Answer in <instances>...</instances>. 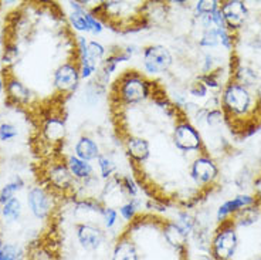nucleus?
Listing matches in <instances>:
<instances>
[{
    "label": "nucleus",
    "instance_id": "nucleus-14",
    "mask_svg": "<svg viewBox=\"0 0 261 260\" xmlns=\"http://www.w3.org/2000/svg\"><path fill=\"white\" fill-rule=\"evenodd\" d=\"M189 174L192 181L199 186H209L219 176V168L207 154H200L190 163Z\"/></svg>",
    "mask_w": 261,
    "mask_h": 260
},
{
    "label": "nucleus",
    "instance_id": "nucleus-42",
    "mask_svg": "<svg viewBox=\"0 0 261 260\" xmlns=\"http://www.w3.org/2000/svg\"><path fill=\"white\" fill-rule=\"evenodd\" d=\"M195 260H213V257H212L210 254L203 253V254H199V256H197Z\"/></svg>",
    "mask_w": 261,
    "mask_h": 260
},
{
    "label": "nucleus",
    "instance_id": "nucleus-43",
    "mask_svg": "<svg viewBox=\"0 0 261 260\" xmlns=\"http://www.w3.org/2000/svg\"><path fill=\"white\" fill-rule=\"evenodd\" d=\"M251 260H261V256H257V257H253Z\"/></svg>",
    "mask_w": 261,
    "mask_h": 260
},
{
    "label": "nucleus",
    "instance_id": "nucleus-40",
    "mask_svg": "<svg viewBox=\"0 0 261 260\" xmlns=\"http://www.w3.org/2000/svg\"><path fill=\"white\" fill-rule=\"evenodd\" d=\"M254 194H255V201L258 205H261V176H258L254 181Z\"/></svg>",
    "mask_w": 261,
    "mask_h": 260
},
{
    "label": "nucleus",
    "instance_id": "nucleus-37",
    "mask_svg": "<svg viewBox=\"0 0 261 260\" xmlns=\"http://www.w3.org/2000/svg\"><path fill=\"white\" fill-rule=\"evenodd\" d=\"M188 92H189L190 97L193 98H206L207 97V87L203 84L202 81L199 78H196L193 83H190L189 88H188Z\"/></svg>",
    "mask_w": 261,
    "mask_h": 260
},
{
    "label": "nucleus",
    "instance_id": "nucleus-44",
    "mask_svg": "<svg viewBox=\"0 0 261 260\" xmlns=\"http://www.w3.org/2000/svg\"><path fill=\"white\" fill-rule=\"evenodd\" d=\"M3 123V121H2V112H0V124Z\"/></svg>",
    "mask_w": 261,
    "mask_h": 260
},
{
    "label": "nucleus",
    "instance_id": "nucleus-23",
    "mask_svg": "<svg viewBox=\"0 0 261 260\" xmlns=\"http://www.w3.org/2000/svg\"><path fill=\"white\" fill-rule=\"evenodd\" d=\"M24 186H26V181L23 179V176L20 174H13L12 178L0 189V203L3 205L7 201H10L12 198L16 196V194L23 191Z\"/></svg>",
    "mask_w": 261,
    "mask_h": 260
},
{
    "label": "nucleus",
    "instance_id": "nucleus-30",
    "mask_svg": "<svg viewBox=\"0 0 261 260\" xmlns=\"http://www.w3.org/2000/svg\"><path fill=\"white\" fill-rule=\"evenodd\" d=\"M118 181H119V188H121V194L129 198H138L139 192H141V183L138 182L137 179L129 174H124L119 175L118 174Z\"/></svg>",
    "mask_w": 261,
    "mask_h": 260
},
{
    "label": "nucleus",
    "instance_id": "nucleus-29",
    "mask_svg": "<svg viewBox=\"0 0 261 260\" xmlns=\"http://www.w3.org/2000/svg\"><path fill=\"white\" fill-rule=\"evenodd\" d=\"M173 222H175L177 226L182 229L183 232L188 234L189 238L192 236V233H193V230L196 229V226H197L196 218L190 214L188 209H180V210H177Z\"/></svg>",
    "mask_w": 261,
    "mask_h": 260
},
{
    "label": "nucleus",
    "instance_id": "nucleus-39",
    "mask_svg": "<svg viewBox=\"0 0 261 260\" xmlns=\"http://www.w3.org/2000/svg\"><path fill=\"white\" fill-rule=\"evenodd\" d=\"M224 121V114H223L222 108H213L209 110L207 112V117H206V124L210 127H216V125H220Z\"/></svg>",
    "mask_w": 261,
    "mask_h": 260
},
{
    "label": "nucleus",
    "instance_id": "nucleus-16",
    "mask_svg": "<svg viewBox=\"0 0 261 260\" xmlns=\"http://www.w3.org/2000/svg\"><path fill=\"white\" fill-rule=\"evenodd\" d=\"M220 10L226 21V26L230 32H236L242 29L248 17V9L242 0H228V2L220 3Z\"/></svg>",
    "mask_w": 261,
    "mask_h": 260
},
{
    "label": "nucleus",
    "instance_id": "nucleus-5",
    "mask_svg": "<svg viewBox=\"0 0 261 260\" xmlns=\"http://www.w3.org/2000/svg\"><path fill=\"white\" fill-rule=\"evenodd\" d=\"M172 141L176 150L188 152H200L204 150L203 138L195 124L190 121L185 114L176 118V124L172 132Z\"/></svg>",
    "mask_w": 261,
    "mask_h": 260
},
{
    "label": "nucleus",
    "instance_id": "nucleus-20",
    "mask_svg": "<svg viewBox=\"0 0 261 260\" xmlns=\"http://www.w3.org/2000/svg\"><path fill=\"white\" fill-rule=\"evenodd\" d=\"M101 154L102 151L99 144L90 135H81L74 145V155L87 162L97 161Z\"/></svg>",
    "mask_w": 261,
    "mask_h": 260
},
{
    "label": "nucleus",
    "instance_id": "nucleus-9",
    "mask_svg": "<svg viewBox=\"0 0 261 260\" xmlns=\"http://www.w3.org/2000/svg\"><path fill=\"white\" fill-rule=\"evenodd\" d=\"M5 77V94L9 105L29 107L34 101V94L21 80L13 74V68H3Z\"/></svg>",
    "mask_w": 261,
    "mask_h": 260
},
{
    "label": "nucleus",
    "instance_id": "nucleus-31",
    "mask_svg": "<svg viewBox=\"0 0 261 260\" xmlns=\"http://www.w3.org/2000/svg\"><path fill=\"white\" fill-rule=\"evenodd\" d=\"M0 260H27L26 250L14 243H3L0 245Z\"/></svg>",
    "mask_w": 261,
    "mask_h": 260
},
{
    "label": "nucleus",
    "instance_id": "nucleus-17",
    "mask_svg": "<svg viewBox=\"0 0 261 260\" xmlns=\"http://www.w3.org/2000/svg\"><path fill=\"white\" fill-rule=\"evenodd\" d=\"M65 163L77 183H84L85 186V185H91L92 182H98L95 169L91 162L83 161L72 154V155L65 156Z\"/></svg>",
    "mask_w": 261,
    "mask_h": 260
},
{
    "label": "nucleus",
    "instance_id": "nucleus-36",
    "mask_svg": "<svg viewBox=\"0 0 261 260\" xmlns=\"http://www.w3.org/2000/svg\"><path fill=\"white\" fill-rule=\"evenodd\" d=\"M217 44H220L219 32H217V30H203L202 37L199 39V46L200 47H216Z\"/></svg>",
    "mask_w": 261,
    "mask_h": 260
},
{
    "label": "nucleus",
    "instance_id": "nucleus-12",
    "mask_svg": "<svg viewBox=\"0 0 261 260\" xmlns=\"http://www.w3.org/2000/svg\"><path fill=\"white\" fill-rule=\"evenodd\" d=\"M135 53H138V49L135 46H125L122 49H118V50H114L110 54H107V57L98 68L97 84L105 88L110 84V78H111L112 74L117 72L118 65L132 59Z\"/></svg>",
    "mask_w": 261,
    "mask_h": 260
},
{
    "label": "nucleus",
    "instance_id": "nucleus-10",
    "mask_svg": "<svg viewBox=\"0 0 261 260\" xmlns=\"http://www.w3.org/2000/svg\"><path fill=\"white\" fill-rule=\"evenodd\" d=\"M74 230L79 245L85 252H97L107 243V230L94 222H77Z\"/></svg>",
    "mask_w": 261,
    "mask_h": 260
},
{
    "label": "nucleus",
    "instance_id": "nucleus-7",
    "mask_svg": "<svg viewBox=\"0 0 261 260\" xmlns=\"http://www.w3.org/2000/svg\"><path fill=\"white\" fill-rule=\"evenodd\" d=\"M173 64V54L163 44H149L142 49V73L146 77H155L169 72Z\"/></svg>",
    "mask_w": 261,
    "mask_h": 260
},
{
    "label": "nucleus",
    "instance_id": "nucleus-38",
    "mask_svg": "<svg viewBox=\"0 0 261 260\" xmlns=\"http://www.w3.org/2000/svg\"><path fill=\"white\" fill-rule=\"evenodd\" d=\"M199 80L202 81L203 84L207 87V90H217V88H220V80L217 77V74L216 72L209 73V74H202V76H199Z\"/></svg>",
    "mask_w": 261,
    "mask_h": 260
},
{
    "label": "nucleus",
    "instance_id": "nucleus-22",
    "mask_svg": "<svg viewBox=\"0 0 261 260\" xmlns=\"http://www.w3.org/2000/svg\"><path fill=\"white\" fill-rule=\"evenodd\" d=\"M105 203L94 196H83L74 201V214L75 215H97L101 218Z\"/></svg>",
    "mask_w": 261,
    "mask_h": 260
},
{
    "label": "nucleus",
    "instance_id": "nucleus-32",
    "mask_svg": "<svg viewBox=\"0 0 261 260\" xmlns=\"http://www.w3.org/2000/svg\"><path fill=\"white\" fill-rule=\"evenodd\" d=\"M19 46L14 41H7L3 49V57H2V61L5 65L3 68H13V64L19 60Z\"/></svg>",
    "mask_w": 261,
    "mask_h": 260
},
{
    "label": "nucleus",
    "instance_id": "nucleus-45",
    "mask_svg": "<svg viewBox=\"0 0 261 260\" xmlns=\"http://www.w3.org/2000/svg\"><path fill=\"white\" fill-rule=\"evenodd\" d=\"M0 210H2V203H0Z\"/></svg>",
    "mask_w": 261,
    "mask_h": 260
},
{
    "label": "nucleus",
    "instance_id": "nucleus-25",
    "mask_svg": "<svg viewBox=\"0 0 261 260\" xmlns=\"http://www.w3.org/2000/svg\"><path fill=\"white\" fill-rule=\"evenodd\" d=\"M260 218V209H258V203H255L253 206H248V208H244L242 210H239L237 214L233 216V223L234 226H251L254 225L255 222L258 221Z\"/></svg>",
    "mask_w": 261,
    "mask_h": 260
},
{
    "label": "nucleus",
    "instance_id": "nucleus-3",
    "mask_svg": "<svg viewBox=\"0 0 261 260\" xmlns=\"http://www.w3.org/2000/svg\"><path fill=\"white\" fill-rule=\"evenodd\" d=\"M41 174H43L41 185L50 189L53 194L65 196V198H70V196L75 198L79 183L72 178L71 172L65 163V158H60V156L51 158L48 163H46Z\"/></svg>",
    "mask_w": 261,
    "mask_h": 260
},
{
    "label": "nucleus",
    "instance_id": "nucleus-26",
    "mask_svg": "<svg viewBox=\"0 0 261 260\" xmlns=\"http://www.w3.org/2000/svg\"><path fill=\"white\" fill-rule=\"evenodd\" d=\"M97 167H98V175L101 179L104 181H108L115 176V174H118V167L117 162L114 161L110 154H105L102 152L101 155L98 156L97 159Z\"/></svg>",
    "mask_w": 261,
    "mask_h": 260
},
{
    "label": "nucleus",
    "instance_id": "nucleus-34",
    "mask_svg": "<svg viewBox=\"0 0 261 260\" xmlns=\"http://www.w3.org/2000/svg\"><path fill=\"white\" fill-rule=\"evenodd\" d=\"M219 7H220V2H217V0H199L195 5L196 17L215 13Z\"/></svg>",
    "mask_w": 261,
    "mask_h": 260
},
{
    "label": "nucleus",
    "instance_id": "nucleus-2",
    "mask_svg": "<svg viewBox=\"0 0 261 260\" xmlns=\"http://www.w3.org/2000/svg\"><path fill=\"white\" fill-rule=\"evenodd\" d=\"M220 107L224 118L227 120H242L244 117H250L257 108H260L250 88H246L234 81H230L223 88Z\"/></svg>",
    "mask_w": 261,
    "mask_h": 260
},
{
    "label": "nucleus",
    "instance_id": "nucleus-35",
    "mask_svg": "<svg viewBox=\"0 0 261 260\" xmlns=\"http://www.w3.org/2000/svg\"><path fill=\"white\" fill-rule=\"evenodd\" d=\"M19 135V130L17 127L12 123H7V121H3L0 124V141L2 143H10L16 139Z\"/></svg>",
    "mask_w": 261,
    "mask_h": 260
},
{
    "label": "nucleus",
    "instance_id": "nucleus-24",
    "mask_svg": "<svg viewBox=\"0 0 261 260\" xmlns=\"http://www.w3.org/2000/svg\"><path fill=\"white\" fill-rule=\"evenodd\" d=\"M21 212H23V205L17 196L12 198L10 201L2 205V210H0V218L6 223H14L21 218Z\"/></svg>",
    "mask_w": 261,
    "mask_h": 260
},
{
    "label": "nucleus",
    "instance_id": "nucleus-27",
    "mask_svg": "<svg viewBox=\"0 0 261 260\" xmlns=\"http://www.w3.org/2000/svg\"><path fill=\"white\" fill-rule=\"evenodd\" d=\"M141 206H142V202L139 198H129L118 208V214L122 218V221L126 223H132L139 216Z\"/></svg>",
    "mask_w": 261,
    "mask_h": 260
},
{
    "label": "nucleus",
    "instance_id": "nucleus-6",
    "mask_svg": "<svg viewBox=\"0 0 261 260\" xmlns=\"http://www.w3.org/2000/svg\"><path fill=\"white\" fill-rule=\"evenodd\" d=\"M81 81L80 76V67L77 54L74 52V56L71 59L65 60L54 70L53 76V84L56 92L61 97H68L77 91Z\"/></svg>",
    "mask_w": 261,
    "mask_h": 260
},
{
    "label": "nucleus",
    "instance_id": "nucleus-28",
    "mask_svg": "<svg viewBox=\"0 0 261 260\" xmlns=\"http://www.w3.org/2000/svg\"><path fill=\"white\" fill-rule=\"evenodd\" d=\"M257 81H258V76H257V73L251 67H248V65H239L236 68L234 83H237V84L243 85L246 88H250V87H254L257 84Z\"/></svg>",
    "mask_w": 261,
    "mask_h": 260
},
{
    "label": "nucleus",
    "instance_id": "nucleus-15",
    "mask_svg": "<svg viewBox=\"0 0 261 260\" xmlns=\"http://www.w3.org/2000/svg\"><path fill=\"white\" fill-rule=\"evenodd\" d=\"M122 143H124L125 152H126L129 161L135 168L137 167H142L149 159L150 145L146 138L126 134Z\"/></svg>",
    "mask_w": 261,
    "mask_h": 260
},
{
    "label": "nucleus",
    "instance_id": "nucleus-21",
    "mask_svg": "<svg viewBox=\"0 0 261 260\" xmlns=\"http://www.w3.org/2000/svg\"><path fill=\"white\" fill-rule=\"evenodd\" d=\"M27 260H61L59 250L51 242L39 241L32 243L26 250Z\"/></svg>",
    "mask_w": 261,
    "mask_h": 260
},
{
    "label": "nucleus",
    "instance_id": "nucleus-8",
    "mask_svg": "<svg viewBox=\"0 0 261 260\" xmlns=\"http://www.w3.org/2000/svg\"><path fill=\"white\" fill-rule=\"evenodd\" d=\"M56 194L43 185H34L29 189L26 196L27 208L37 221H47L56 209Z\"/></svg>",
    "mask_w": 261,
    "mask_h": 260
},
{
    "label": "nucleus",
    "instance_id": "nucleus-33",
    "mask_svg": "<svg viewBox=\"0 0 261 260\" xmlns=\"http://www.w3.org/2000/svg\"><path fill=\"white\" fill-rule=\"evenodd\" d=\"M101 219H102V228H104L107 232L114 230V229L117 228L118 222H119L118 209L105 205L104 210H102V214H101Z\"/></svg>",
    "mask_w": 261,
    "mask_h": 260
},
{
    "label": "nucleus",
    "instance_id": "nucleus-18",
    "mask_svg": "<svg viewBox=\"0 0 261 260\" xmlns=\"http://www.w3.org/2000/svg\"><path fill=\"white\" fill-rule=\"evenodd\" d=\"M111 260H141L139 249L132 234L124 230L118 236L112 246Z\"/></svg>",
    "mask_w": 261,
    "mask_h": 260
},
{
    "label": "nucleus",
    "instance_id": "nucleus-1",
    "mask_svg": "<svg viewBox=\"0 0 261 260\" xmlns=\"http://www.w3.org/2000/svg\"><path fill=\"white\" fill-rule=\"evenodd\" d=\"M156 83L146 77L142 72L126 70L112 83L110 97L114 107H134L148 101Z\"/></svg>",
    "mask_w": 261,
    "mask_h": 260
},
{
    "label": "nucleus",
    "instance_id": "nucleus-13",
    "mask_svg": "<svg viewBox=\"0 0 261 260\" xmlns=\"http://www.w3.org/2000/svg\"><path fill=\"white\" fill-rule=\"evenodd\" d=\"M40 134H41L43 141H46L48 145H53V147H59L64 143L65 135H67V124L61 112L51 111L44 115L40 125Z\"/></svg>",
    "mask_w": 261,
    "mask_h": 260
},
{
    "label": "nucleus",
    "instance_id": "nucleus-4",
    "mask_svg": "<svg viewBox=\"0 0 261 260\" xmlns=\"http://www.w3.org/2000/svg\"><path fill=\"white\" fill-rule=\"evenodd\" d=\"M239 247V234L231 221L223 222L216 229L210 242V256L213 260H231Z\"/></svg>",
    "mask_w": 261,
    "mask_h": 260
},
{
    "label": "nucleus",
    "instance_id": "nucleus-19",
    "mask_svg": "<svg viewBox=\"0 0 261 260\" xmlns=\"http://www.w3.org/2000/svg\"><path fill=\"white\" fill-rule=\"evenodd\" d=\"M255 203H257V201H255L254 196L246 195V194L237 195L233 199H228V201H226L219 206L217 214H216V219H217L219 223L227 222L230 216H234L239 210L248 208V206H253Z\"/></svg>",
    "mask_w": 261,
    "mask_h": 260
},
{
    "label": "nucleus",
    "instance_id": "nucleus-11",
    "mask_svg": "<svg viewBox=\"0 0 261 260\" xmlns=\"http://www.w3.org/2000/svg\"><path fill=\"white\" fill-rule=\"evenodd\" d=\"M159 230L162 233L163 242L166 246L172 249L179 256L180 260H188V252H189V236L177 226L173 219L161 221Z\"/></svg>",
    "mask_w": 261,
    "mask_h": 260
},
{
    "label": "nucleus",
    "instance_id": "nucleus-41",
    "mask_svg": "<svg viewBox=\"0 0 261 260\" xmlns=\"http://www.w3.org/2000/svg\"><path fill=\"white\" fill-rule=\"evenodd\" d=\"M0 94H5V77L0 73Z\"/></svg>",
    "mask_w": 261,
    "mask_h": 260
}]
</instances>
